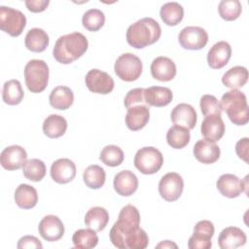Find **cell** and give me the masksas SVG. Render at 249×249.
I'll use <instances>...</instances> for the list:
<instances>
[{
	"label": "cell",
	"mask_w": 249,
	"mask_h": 249,
	"mask_svg": "<svg viewBox=\"0 0 249 249\" xmlns=\"http://www.w3.org/2000/svg\"><path fill=\"white\" fill-rule=\"evenodd\" d=\"M190 139V129L183 126L173 125L166 132L167 144L174 149L184 148L189 144Z\"/></svg>",
	"instance_id": "836d02e7"
},
{
	"label": "cell",
	"mask_w": 249,
	"mask_h": 249,
	"mask_svg": "<svg viewBox=\"0 0 249 249\" xmlns=\"http://www.w3.org/2000/svg\"><path fill=\"white\" fill-rule=\"evenodd\" d=\"M24 92L19 81L13 79L4 83L2 90L3 101L8 105H18L23 99Z\"/></svg>",
	"instance_id": "d6a6232c"
},
{
	"label": "cell",
	"mask_w": 249,
	"mask_h": 249,
	"mask_svg": "<svg viewBox=\"0 0 249 249\" xmlns=\"http://www.w3.org/2000/svg\"><path fill=\"white\" fill-rule=\"evenodd\" d=\"M173 98V93L166 87H150L144 89V99L148 106L163 107L168 105Z\"/></svg>",
	"instance_id": "d4e9b609"
},
{
	"label": "cell",
	"mask_w": 249,
	"mask_h": 249,
	"mask_svg": "<svg viewBox=\"0 0 249 249\" xmlns=\"http://www.w3.org/2000/svg\"><path fill=\"white\" fill-rule=\"evenodd\" d=\"M199 106L201 113L206 116L210 115H218L221 116L222 114V109L219 100L211 94H204L201 96L200 101H199Z\"/></svg>",
	"instance_id": "60d3db41"
},
{
	"label": "cell",
	"mask_w": 249,
	"mask_h": 249,
	"mask_svg": "<svg viewBox=\"0 0 249 249\" xmlns=\"http://www.w3.org/2000/svg\"><path fill=\"white\" fill-rule=\"evenodd\" d=\"M218 12L223 19L232 21L239 18L242 6L238 0H222L218 6Z\"/></svg>",
	"instance_id": "ab89813d"
},
{
	"label": "cell",
	"mask_w": 249,
	"mask_h": 249,
	"mask_svg": "<svg viewBox=\"0 0 249 249\" xmlns=\"http://www.w3.org/2000/svg\"><path fill=\"white\" fill-rule=\"evenodd\" d=\"M50 39L47 32L41 28L35 27L28 30L24 38V44L27 50L33 53H42L49 46Z\"/></svg>",
	"instance_id": "4316f807"
},
{
	"label": "cell",
	"mask_w": 249,
	"mask_h": 249,
	"mask_svg": "<svg viewBox=\"0 0 249 249\" xmlns=\"http://www.w3.org/2000/svg\"><path fill=\"white\" fill-rule=\"evenodd\" d=\"M72 241L75 248L90 249L97 245L98 236L91 229H80L73 233Z\"/></svg>",
	"instance_id": "d590c367"
},
{
	"label": "cell",
	"mask_w": 249,
	"mask_h": 249,
	"mask_svg": "<svg viewBox=\"0 0 249 249\" xmlns=\"http://www.w3.org/2000/svg\"><path fill=\"white\" fill-rule=\"evenodd\" d=\"M89 42L80 32L60 36L53 47V55L61 64H70L80 58L88 50Z\"/></svg>",
	"instance_id": "7a4b0ae2"
},
{
	"label": "cell",
	"mask_w": 249,
	"mask_h": 249,
	"mask_svg": "<svg viewBox=\"0 0 249 249\" xmlns=\"http://www.w3.org/2000/svg\"><path fill=\"white\" fill-rule=\"evenodd\" d=\"M248 151H249V138L244 137V138L238 140L235 145V152H236V155L238 156V158L243 160L246 163L249 162V160H248L249 152Z\"/></svg>",
	"instance_id": "ee69618b"
},
{
	"label": "cell",
	"mask_w": 249,
	"mask_h": 249,
	"mask_svg": "<svg viewBox=\"0 0 249 249\" xmlns=\"http://www.w3.org/2000/svg\"><path fill=\"white\" fill-rule=\"evenodd\" d=\"M124 104L126 107V109L133 105H138V104L147 105L144 99V89L136 88V89H130L124 96Z\"/></svg>",
	"instance_id": "b9f144b4"
},
{
	"label": "cell",
	"mask_w": 249,
	"mask_h": 249,
	"mask_svg": "<svg viewBox=\"0 0 249 249\" xmlns=\"http://www.w3.org/2000/svg\"><path fill=\"white\" fill-rule=\"evenodd\" d=\"M195 158L201 163L211 164L217 161L220 158L221 151L215 142L206 139L198 140L193 149Z\"/></svg>",
	"instance_id": "ac0fdd59"
},
{
	"label": "cell",
	"mask_w": 249,
	"mask_h": 249,
	"mask_svg": "<svg viewBox=\"0 0 249 249\" xmlns=\"http://www.w3.org/2000/svg\"><path fill=\"white\" fill-rule=\"evenodd\" d=\"M163 156L155 147L140 148L134 156V166L143 174L157 173L162 166Z\"/></svg>",
	"instance_id": "8992f818"
},
{
	"label": "cell",
	"mask_w": 249,
	"mask_h": 249,
	"mask_svg": "<svg viewBox=\"0 0 249 249\" xmlns=\"http://www.w3.org/2000/svg\"><path fill=\"white\" fill-rule=\"evenodd\" d=\"M26 25V18L20 11L1 6L0 7V27L12 37L19 36Z\"/></svg>",
	"instance_id": "ba28073f"
},
{
	"label": "cell",
	"mask_w": 249,
	"mask_h": 249,
	"mask_svg": "<svg viewBox=\"0 0 249 249\" xmlns=\"http://www.w3.org/2000/svg\"><path fill=\"white\" fill-rule=\"evenodd\" d=\"M114 70L121 80L124 82H133L142 74L143 64L137 55L131 53H125L117 58Z\"/></svg>",
	"instance_id": "52a82bcc"
},
{
	"label": "cell",
	"mask_w": 249,
	"mask_h": 249,
	"mask_svg": "<svg viewBox=\"0 0 249 249\" xmlns=\"http://www.w3.org/2000/svg\"><path fill=\"white\" fill-rule=\"evenodd\" d=\"M15 201L22 209H31L38 202V194L34 187L28 184H20L15 191Z\"/></svg>",
	"instance_id": "83f0119b"
},
{
	"label": "cell",
	"mask_w": 249,
	"mask_h": 249,
	"mask_svg": "<svg viewBox=\"0 0 249 249\" xmlns=\"http://www.w3.org/2000/svg\"><path fill=\"white\" fill-rule=\"evenodd\" d=\"M176 65L166 56L156 57L151 64V74L154 79L160 82L171 81L176 76Z\"/></svg>",
	"instance_id": "ffe728a7"
},
{
	"label": "cell",
	"mask_w": 249,
	"mask_h": 249,
	"mask_svg": "<svg viewBox=\"0 0 249 249\" xmlns=\"http://www.w3.org/2000/svg\"><path fill=\"white\" fill-rule=\"evenodd\" d=\"M87 88L93 93L107 94L114 89L115 82L106 72L99 69L89 70L85 78Z\"/></svg>",
	"instance_id": "4fadbf2b"
},
{
	"label": "cell",
	"mask_w": 249,
	"mask_h": 249,
	"mask_svg": "<svg viewBox=\"0 0 249 249\" xmlns=\"http://www.w3.org/2000/svg\"><path fill=\"white\" fill-rule=\"evenodd\" d=\"M67 129V121L60 115L52 114L43 123V132L50 138L62 136Z\"/></svg>",
	"instance_id": "4dcf8cb0"
},
{
	"label": "cell",
	"mask_w": 249,
	"mask_h": 249,
	"mask_svg": "<svg viewBox=\"0 0 249 249\" xmlns=\"http://www.w3.org/2000/svg\"><path fill=\"white\" fill-rule=\"evenodd\" d=\"M38 231L43 239L47 241H57L64 234V226L57 216L47 215L40 221Z\"/></svg>",
	"instance_id": "5bb4252c"
},
{
	"label": "cell",
	"mask_w": 249,
	"mask_h": 249,
	"mask_svg": "<svg viewBox=\"0 0 249 249\" xmlns=\"http://www.w3.org/2000/svg\"><path fill=\"white\" fill-rule=\"evenodd\" d=\"M28 11L32 13H41L47 9L50 4L49 0H25L24 1Z\"/></svg>",
	"instance_id": "f6af8a7d"
},
{
	"label": "cell",
	"mask_w": 249,
	"mask_h": 249,
	"mask_svg": "<svg viewBox=\"0 0 249 249\" xmlns=\"http://www.w3.org/2000/svg\"><path fill=\"white\" fill-rule=\"evenodd\" d=\"M247 178L242 181L236 175L226 173L219 177L216 182V187L222 196L229 198H234L240 196L241 193L247 194Z\"/></svg>",
	"instance_id": "7c38bea8"
},
{
	"label": "cell",
	"mask_w": 249,
	"mask_h": 249,
	"mask_svg": "<svg viewBox=\"0 0 249 249\" xmlns=\"http://www.w3.org/2000/svg\"><path fill=\"white\" fill-rule=\"evenodd\" d=\"M82 23L89 31H98L105 23L104 13L98 9H89L83 15Z\"/></svg>",
	"instance_id": "74e56055"
},
{
	"label": "cell",
	"mask_w": 249,
	"mask_h": 249,
	"mask_svg": "<svg viewBox=\"0 0 249 249\" xmlns=\"http://www.w3.org/2000/svg\"><path fill=\"white\" fill-rule=\"evenodd\" d=\"M248 81V70L243 66H233L230 68L222 77V83L231 89L242 88Z\"/></svg>",
	"instance_id": "f1b7e54d"
},
{
	"label": "cell",
	"mask_w": 249,
	"mask_h": 249,
	"mask_svg": "<svg viewBox=\"0 0 249 249\" xmlns=\"http://www.w3.org/2000/svg\"><path fill=\"white\" fill-rule=\"evenodd\" d=\"M150 119L149 106L145 104L133 105L127 108L125 115V124L128 129L132 131H137L142 129Z\"/></svg>",
	"instance_id": "44dd1931"
},
{
	"label": "cell",
	"mask_w": 249,
	"mask_h": 249,
	"mask_svg": "<svg viewBox=\"0 0 249 249\" xmlns=\"http://www.w3.org/2000/svg\"><path fill=\"white\" fill-rule=\"evenodd\" d=\"M157 248H178L177 244H175L174 242L170 241V240H164V241H161L160 243H159L157 246Z\"/></svg>",
	"instance_id": "bcb514c9"
},
{
	"label": "cell",
	"mask_w": 249,
	"mask_h": 249,
	"mask_svg": "<svg viewBox=\"0 0 249 249\" xmlns=\"http://www.w3.org/2000/svg\"><path fill=\"white\" fill-rule=\"evenodd\" d=\"M200 131L204 139L216 142L220 140L225 133V124L221 116L210 115L206 116L201 123Z\"/></svg>",
	"instance_id": "603a6c76"
},
{
	"label": "cell",
	"mask_w": 249,
	"mask_h": 249,
	"mask_svg": "<svg viewBox=\"0 0 249 249\" xmlns=\"http://www.w3.org/2000/svg\"><path fill=\"white\" fill-rule=\"evenodd\" d=\"M113 186L118 195L129 196L138 189V179L130 170H122L114 177Z\"/></svg>",
	"instance_id": "7402d4cb"
},
{
	"label": "cell",
	"mask_w": 249,
	"mask_h": 249,
	"mask_svg": "<svg viewBox=\"0 0 249 249\" xmlns=\"http://www.w3.org/2000/svg\"><path fill=\"white\" fill-rule=\"evenodd\" d=\"M51 177L58 184L71 182L76 176V165L69 159H58L52 163Z\"/></svg>",
	"instance_id": "2e32d148"
},
{
	"label": "cell",
	"mask_w": 249,
	"mask_h": 249,
	"mask_svg": "<svg viewBox=\"0 0 249 249\" xmlns=\"http://www.w3.org/2000/svg\"><path fill=\"white\" fill-rule=\"evenodd\" d=\"M124 159L123 150L116 145H107L105 146L99 156V160L106 165L115 167L119 166Z\"/></svg>",
	"instance_id": "f35d334b"
},
{
	"label": "cell",
	"mask_w": 249,
	"mask_h": 249,
	"mask_svg": "<svg viewBox=\"0 0 249 249\" xmlns=\"http://www.w3.org/2000/svg\"><path fill=\"white\" fill-rule=\"evenodd\" d=\"M27 153L19 145H12L5 148L0 155V163L7 170H18L26 161Z\"/></svg>",
	"instance_id": "9a60e30c"
},
{
	"label": "cell",
	"mask_w": 249,
	"mask_h": 249,
	"mask_svg": "<svg viewBox=\"0 0 249 249\" xmlns=\"http://www.w3.org/2000/svg\"><path fill=\"white\" fill-rule=\"evenodd\" d=\"M49 67L42 59H31L24 67V80L27 89L34 93L42 92L49 83Z\"/></svg>",
	"instance_id": "5b68a950"
},
{
	"label": "cell",
	"mask_w": 249,
	"mask_h": 249,
	"mask_svg": "<svg viewBox=\"0 0 249 249\" xmlns=\"http://www.w3.org/2000/svg\"><path fill=\"white\" fill-rule=\"evenodd\" d=\"M161 35L160 23L152 18H143L130 24L126 30V41L135 49H143L156 43Z\"/></svg>",
	"instance_id": "3957f363"
},
{
	"label": "cell",
	"mask_w": 249,
	"mask_h": 249,
	"mask_svg": "<svg viewBox=\"0 0 249 249\" xmlns=\"http://www.w3.org/2000/svg\"><path fill=\"white\" fill-rule=\"evenodd\" d=\"M221 109L225 111L233 124L244 125L249 121V108L246 95L238 89L225 92L221 98Z\"/></svg>",
	"instance_id": "277c9868"
},
{
	"label": "cell",
	"mask_w": 249,
	"mask_h": 249,
	"mask_svg": "<svg viewBox=\"0 0 249 249\" xmlns=\"http://www.w3.org/2000/svg\"><path fill=\"white\" fill-rule=\"evenodd\" d=\"M17 247L18 249H30V248L42 249L43 245L37 237L33 235H24L21 238H19Z\"/></svg>",
	"instance_id": "7bdbcfd3"
},
{
	"label": "cell",
	"mask_w": 249,
	"mask_h": 249,
	"mask_svg": "<svg viewBox=\"0 0 249 249\" xmlns=\"http://www.w3.org/2000/svg\"><path fill=\"white\" fill-rule=\"evenodd\" d=\"M50 104L56 110H66L70 108L74 102V93L72 89L65 86L54 88L49 96Z\"/></svg>",
	"instance_id": "484cf974"
},
{
	"label": "cell",
	"mask_w": 249,
	"mask_h": 249,
	"mask_svg": "<svg viewBox=\"0 0 249 249\" xmlns=\"http://www.w3.org/2000/svg\"><path fill=\"white\" fill-rule=\"evenodd\" d=\"M231 56V47L226 41L215 43L207 53V62L210 68L220 69L226 66Z\"/></svg>",
	"instance_id": "e0dca14e"
},
{
	"label": "cell",
	"mask_w": 249,
	"mask_h": 249,
	"mask_svg": "<svg viewBox=\"0 0 249 249\" xmlns=\"http://www.w3.org/2000/svg\"><path fill=\"white\" fill-rule=\"evenodd\" d=\"M139 225L140 213L138 209L131 204L124 206L109 232L113 245L120 249L146 248L149 244V237Z\"/></svg>",
	"instance_id": "6da1fadb"
},
{
	"label": "cell",
	"mask_w": 249,
	"mask_h": 249,
	"mask_svg": "<svg viewBox=\"0 0 249 249\" xmlns=\"http://www.w3.org/2000/svg\"><path fill=\"white\" fill-rule=\"evenodd\" d=\"M184 189V181L180 174L168 172L161 177L159 183V193L166 201L177 200Z\"/></svg>",
	"instance_id": "30bf717a"
},
{
	"label": "cell",
	"mask_w": 249,
	"mask_h": 249,
	"mask_svg": "<svg viewBox=\"0 0 249 249\" xmlns=\"http://www.w3.org/2000/svg\"><path fill=\"white\" fill-rule=\"evenodd\" d=\"M178 41L181 47L186 50H201L208 42V33L199 26H187L180 31Z\"/></svg>",
	"instance_id": "9c48e42d"
},
{
	"label": "cell",
	"mask_w": 249,
	"mask_h": 249,
	"mask_svg": "<svg viewBox=\"0 0 249 249\" xmlns=\"http://www.w3.org/2000/svg\"><path fill=\"white\" fill-rule=\"evenodd\" d=\"M197 120L195 108L187 103H180L176 105L171 112V121L174 125L193 129L196 126Z\"/></svg>",
	"instance_id": "d6986e66"
},
{
	"label": "cell",
	"mask_w": 249,
	"mask_h": 249,
	"mask_svg": "<svg viewBox=\"0 0 249 249\" xmlns=\"http://www.w3.org/2000/svg\"><path fill=\"white\" fill-rule=\"evenodd\" d=\"M160 16L163 23L168 26H175L184 18V8L177 2H167L161 6Z\"/></svg>",
	"instance_id": "1f68e13d"
},
{
	"label": "cell",
	"mask_w": 249,
	"mask_h": 249,
	"mask_svg": "<svg viewBox=\"0 0 249 249\" xmlns=\"http://www.w3.org/2000/svg\"><path fill=\"white\" fill-rule=\"evenodd\" d=\"M83 179L87 187L89 189L97 190L103 187L106 180V173L101 166L92 164L85 169L83 173Z\"/></svg>",
	"instance_id": "e575fe53"
},
{
	"label": "cell",
	"mask_w": 249,
	"mask_h": 249,
	"mask_svg": "<svg viewBox=\"0 0 249 249\" xmlns=\"http://www.w3.org/2000/svg\"><path fill=\"white\" fill-rule=\"evenodd\" d=\"M22 173L26 179L38 182L46 175V165L44 161L39 159H30L23 163Z\"/></svg>",
	"instance_id": "8d00e7d4"
},
{
	"label": "cell",
	"mask_w": 249,
	"mask_h": 249,
	"mask_svg": "<svg viewBox=\"0 0 249 249\" xmlns=\"http://www.w3.org/2000/svg\"><path fill=\"white\" fill-rule=\"evenodd\" d=\"M245 232L237 227L225 228L219 234L218 244L221 249H234L246 243Z\"/></svg>",
	"instance_id": "cb8c5ba5"
},
{
	"label": "cell",
	"mask_w": 249,
	"mask_h": 249,
	"mask_svg": "<svg viewBox=\"0 0 249 249\" xmlns=\"http://www.w3.org/2000/svg\"><path fill=\"white\" fill-rule=\"evenodd\" d=\"M214 225L211 221L201 220L194 228V233L189 238L190 249H209L212 246L211 238L214 235Z\"/></svg>",
	"instance_id": "8fae6325"
},
{
	"label": "cell",
	"mask_w": 249,
	"mask_h": 249,
	"mask_svg": "<svg viewBox=\"0 0 249 249\" xmlns=\"http://www.w3.org/2000/svg\"><path fill=\"white\" fill-rule=\"evenodd\" d=\"M109 221L107 210L101 206H94L89 209L85 216V224L89 229L101 231L105 229Z\"/></svg>",
	"instance_id": "f546056e"
}]
</instances>
